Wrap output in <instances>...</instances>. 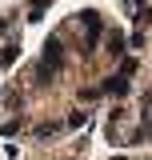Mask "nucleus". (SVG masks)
Instances as JSON below:
<instances>
[{"instance_id":"nucleus-1","label":"nucleus","mask_w":152,"mask_h":160,"mask_svg":"<svg viewBox=\"0 0 152 160\" xmlns=\"http://www.w3.org/2000/svg\"><path fill=\"white\" fill-rule=\"evenodd\" d=\"M84 28H88V48H84V52H92L96 36L104 32V24H100V12H84Z\"/></svg>"},{"instance_id":"nucleus-6","label":"nucleus","mask_w":152,"mask_h":160,"mask_svg":"<svg viewBox=\"0 0 152 160\" xmlns=\"http://www.w3.org/2000/svg\"><path fill=\"white\" fill-rule=\"evenodd\" d=\"M84 120H88V112H72V116H68V128H80Z\"/></svg>"},{"instance_id":"nucleus-4","label":"nucleus","mask_w":152,"mask_h":160,"mask_svg":"<svg viewBox=\"0 0 152 160\" xmlns=\"http://www.w3.org/2000/svg\"><path fill=\"white\" fill-rule=\"evenodd\" d=\"M48 4H52V0H32V4H28V20H40L48 12Z\"/></svg>"},{"instance_id":"nucleus-5","label":"nucleus","mask_w":152,"mask_h":160,"mask_svg":"<svg viewBox=\"0 0 152 160\" xmlns=\"http://www.w3.org/2000/svg\"><path fill=\"white\" fill-rule=\"evenodd\" d=\"M108 44H112V52H116V56H124V52H128V40L120 36V32H112V36H108Z\"/></svg>"},{"instance_id":"nucleus-2","label":"nucleus","mask_w":152,"mask_h":160,"mask_svg":"<svg viewBox=\"0 0 152 160\" xmlns=\"http://www.w3.org/2000/svg\"><path fill=\"white\" fill-rule=\"evenodd\" d=\"M100 92H108V96H124V92H128V76H120V72L108 76L104 84H100Z\"/></svg>"},{"instance_id":"nucleus-8","label":"nucleus","mask_w":152,"mask_h":160,"mask_svg":"<svg viewBox=\"0 0 152 160\" xmlns=\"http://www.w3.org/2000/svg\"><path fill=\"white\" fill-rule=\"evenodd\" d=\"M4 28H8V20H0V32H4Z\"/></svg>"},{"instance_id":"nucleus-3","label":"nucleus","mask_w":152,"mask_h":160,"mask_svg":"<svg viewBox=\"0 0 152 160\" xmlns=\"http://www.w3.org/2000/svg\"><path fill=\"white\" fill-rule=\"evenodd\" d=\"M16 56H20V40H8V44L0 48V64H12Z\"/></svg>"},{"instance_id":"nucleus-7","label":"nucleus","mask_w":152,"mask_h":160,"mask_svg":"<svg viewBox=\"0 0 152 160\" xmlns=\"http://www.w3.org/2000/svg\"><path fill=\"white\" fill-rule=\"evenodd\" d=\"M20 132V120H4V136H16Z\"/></svg>"}]
</instances>
